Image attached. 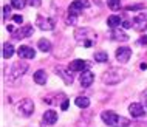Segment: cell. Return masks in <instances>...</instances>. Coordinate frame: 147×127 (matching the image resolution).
Masks as SVG:
<instances>
[{
    "label": "cell",
    "instance_id": "9c48e42d",
    "mask_svg": "<svg viewBox=\"0 0 147 127\" xmlns=\"http://www.w3.org/2000/svg\"><path fill=\"white\" fill-rule=\"evenodd\" d=\"M129 112H130V115H132V116L140 118V116H142V115H144L146 109H144V105H142V104H140V102H133V104L129 105Z\"/></svg>",
    "mask_w": 147,
    "mask_h": 127
},
{
    "label": "cell",
    "instance_id": "83f0119b",
    "mask_svg": "<svg viewBox=\"0 0 147 127\" xmlns=\"http://www.w3.org/2000/svg\"><path fill=\"white\" fill-rule=\"evenodd\" d=\"M13 20L16 23H22L23 22V17H22V16H13Z\"/></svg>",
    "mask_w": 147,
    "mask_h": 127
},
{
    "label": "cell",
    "instance_id": "ffe728a7",
    "mask_svg": "<svg viewBox=\"0 0 147 127\" xmlns=\"http://www.w3.org/2000/svg\"><path fill=\"white\" fill-rule=\"evenodd\" d=\"M107 5L112 11H119L121 9V0H107Z\"/></svg>",
    "mask_w": 147,
    "mask_h": 127
},
{
    "label": "cell",
    "instance_id": "7c38bea8",
    "mask_svg": "<svg viewBox=\"0 0 147 127\" xmlns=\"http://www.w3.org/2000/svg\"><path fill=\"white\" fill-rule=\"evenodd\" d=\"M87 65H88V62L82 61V59H76V61H73V62L70 63L68 68H70L71 71H85Z\"/></svg>",
    "mask_w": 147,
    "mask_h": 127
},
{
    "label": "cell",
    "instance_id": "3957f363",
    "mask_svg": "<svg viewBox=\"0 0 147 127\" xmlns=\"http://www.w3.org/2000/svg\"><path fill=\"white\" fill-rule=\"evenodd\" d=\"M19 112H20L23 116H31L33 112H34V102H33V99H28V98L22 99V101L19 102Z\"/></svg>",
    "mask_w": 147,
    "mask_h": 127
},
{
    "label": "cell",
    "instance_id": "e0dca14e",
    "mask_svg": "<svg viewBox=\"0 0 147 127\" xmlns=\"http://www.w3.org/2000/svg\"><path fill=\"white\" fill-rule=\"evenodd\" d=\"M107 25H109L110 28H116V26L121 25V17H119V16H110V17L107 19Z\"/></svg>",
    "mask_w": 147,
    "mask_h": 127
},
{
    "label": "cell",
    "instance_id": "cb8c5ba5",
    "mask_svg": "<svg viewBox=\"0 0 147 127\" xmlns=\"http://www.w3.org/2000/svg\"><path fill=\"white\" fill-rule=\"evenodd\" d=\"M112 37H113V39H121V41H127V34L121 33V31H118V30H113Z\"/></svg>",
    "mask_w": 147,
    "mask_h": 127
},
{
    "label": "cell",
    "instance_id": "44dd1931",
    "mask_svg": "<svg viewBox=\"0 0 147 127\" xmlns=\"http://www.w3.org/2000/svg\"><path fill=\"white\" fill-rule=\"evenodd\" d=\"M56 73H59V74H61V76L63 78L65 84H71V82H73V78H71V74H67L63 70H56Z\"/></svg>",
    "mask_w": 147,
    "mask_h": 127
},
{
    "label": "cell",
    "instance_id": "277c9868",
    "mask_svg": "<svg viewBox=\"0 0 147 127\" xmlns=\"http://www.w3.org/2000/svg\"><path fill=\"white\" fill-rule=\"evenodd\" d=\"M88 6H90L88 0H74L68 8V13H70V16H78L82 9H87Z\"/></svg>",
    "mask_w": 147,
    "mask_h": 127
},
{
    "label": "cell",
    "instance_id": "8992f818",
    "mask_svg": "<svg viewBox=\"0 0 147 127\" xmlns=\"http://www.w3.org/2000/svg\"><path fill=\"white\" fill-rule=\"evenodd\" d=\"M130 56H132V50L129 47H119L116 50V59L119 63H127L130 61Z\"/></svg>",
    "mask_w": 147,
    "mask_h": 127
},
{
    "label": "cell",
    "instance_id": "52a82bcc",
    "mask_svg": "<svg viewBox=\"0 0 147 127\" xmlns=\"http://www.w3.org/2000/svg\"><path fill=\"white\" fill-rule=\"evenodd\" d=\"M17 54L20 59H34L36 51H34V48H31L28 45H22V47H19Z\"/></svg>",
    "mask_w": 147,
    "mask_h": 127
},
{
    "label": "cell",
    "instance_id": "d4e9b609",
    "mask_svg": "<svg viewBox=\"0 0 147 127\" xmlns=\"http://www.w3.org/2000/svg\"><path fill=\"white\" fill-rule=\"evenodd\" d=\"M26 5L34 6V8H39V6L42 5V0H26Z\"/></svg>",
    "mask_w": 147,
    "mask_h": 127
},
{
    "label": "cell",
    "instance_id": "484cf974",
    "mask_svg": "<svg viewBox=\"0 0 147 127\" xmlns=\"http://www.w3.org/2000/svg\"><path fill=\"white\" fill-rule=\"evenodd\" d=\"M9 13H11V6H8V5H5L3 6V17H9Z\"/></svg>",
    "mask_w": 147,
    "mask_h": 127
},
{
    "label": "cell",
    "instance_id": "7402d4cb",
    "mask_svg": "<svg viewBox=\"0 0 147 127\" xmlns=\"http://www.w3.org/2000/svg\"><path fill=\"white\" fill-rule=\"evenodd\" d=\"M107 59H109V56H107L104 51H99V53L94 54V61L96 62H107Z\"/></svg>",
    "mask_w": 147,
    "mask_h": 127
},
{
    "label": "cell",
    "instance_id": "f1b7e54d",
    "mask_svg": "<svg viewBox=\"0 0 147 127\" xmlns=\"http://www.w3.org/2000/svg\"><path fill=\"white\" fill-rule=\"evenodd\" d=\"M140 45H147V36H142V37H140Z\"/></svg>",
    "mask_w": 147,
    "mask_h": 127
},
{
    "label": "cell",
    "instance_id": "4316f807",
    "mask_svg": "<svg viewBox=\"0 0 147 127\" xmlns=\"http://www.w3.org/2000/svg\"><path fill=\"white\" fill-rule=\"evenodd\" d=\"M142 5H132V6H127V9L129 11H135V9H142Z\"/></svg>",
    "mask_w": 147,
    "mask_h": 127
},
{
    "label": "cell",
    "instance_id": "603a6c76",
    "mask_svg": "<svg viewBox=\"0 0 147 127\" xmlns=\"http://www.w3.org/2000/svg\"><path fill=\"white\" fill-rule=\"evenodd\" d=\"M25 5H26L25 0H11V6L16 8V9H22Z\"/></svg>",
    "mask_w": 147,
    "mask_h": 127
},
{
    "label": "cell",
    "instance_id": "ac0fdd59",
    "mask_svg": "<svg viewBox=\"0 0 147 127\" xmlns=\"http://www.w3.org/2000/svg\"><path fill=\"white\" fill-rule=\"evenodd\" d=\"M121 79H119V76H113V71H109V73L104 74V82L105 84H116V82H119Z\"/></svg>",
    "mask_w": 147,
    "mask_h": 127
},
{
    "label": "cell",
    "instance_id": "5b68a950",
    "mask_svg": "<svg viewBox=\"0 0 147 127\" xmlns=\"http://www.w3.org/2000/svg\"><path fill=\"white\" fill-rule=\"evenodd\" d=\"M36 25H37L40 30H47V31L54 30V20L50 19V17H43V16H37V19H36Z\"/></svg>",
    "mask_w": 147,
    "mask_h": 127
},
{
    "label": "cell",
    "instance_id": "8fae6325",
    "mask_svg": "<svg viewBox=\"0 0 147 127\" xmlns=\"http://www.w3.org/2000/svg\"><path fill=\"white\" fill-rule=\"evenodd\" d=\"M33 34V26L31 25H25L23 28H19V31H14L13 37L14 39H23V37H28V36Z\"/></svg>",
    "mask_w": 147,
    "mask_h": 127
},
{
    "label": "cell",
    "instance_id": "7a4b0ae2",
    "mask_svg": "<svg viewBox=\"0 0 147 127\" xmlns=\"http://www.w3.org/2000/svg\"><path fill=\"white\" fill-rule=\"evenodd\" d=\"M28 71V63L19 61V62H14L13 65H11L9 71H8V79L9 81H16V79H20L23 74Z\"/></svg>",
    "mask_w": 147,
    "mask_h": 127
},
{
    "label": "cell",
    "instance_id": "d6986e66",
    "mask_svg": "<svg viewBox=\"0 0 147 127\" xmlns=\"http://www.w3.org/2000/svg\"><path fill=\"white\" fill-rule=\"evenodd\" d=\"M14 54V47L11 43H3V57L9 59Z\"/></svg>",
    "mask_w": 147,
    "mask_h": 127
},
{
    "label": "cell",
    "instance_id": "30bf717a",
    "mask_svg": "<svg viewBox=\"0 0 147 127\" xmlns=\"http://www.w3.org/2000/svg\"><path fill=\"white\" fill-rule=\"evenodd\" d=\"M79 81H81V85L82 87H90L91 84H93V81H94V74L91 73V71L85 70V71H82V73H81Z\"/></svg>",
    "mask_w": 147,
    "mask_h": 127
},
{
    "label": "cell",
    "instance_id": "2e32d148",
    "mask_svg": "<svg viewBox=\"0 0 147 127\" xmlns=\"http://www.w3.org/2000/svg\"><path fill=\"white\" fill-rule=\"evenodd\" d=\"M37 47H39L40 51H43V53H48V51L51 50V42L48 41V39H40V41L37 42Z\"/></svg>",
    "mask_w": 147,
    "mask_h": 127
},
{
    "label": "cell",
    "instance_id": "4fadbf2b",
    "mask_svg": "<svg viewBox=\"0 0 147 127\" xmlns=\"http://www.w3.org/2000/svg\"><path fill=\"white\" fill-rule=\"evenodd\" d=\"M43 121H45V124L48 126H53L57 122V113L54 112V110H47L45 113H43Z\"/></svg>",
    "mask_w": 147,
    "mask_h": 127
},
{
    "label": "cell",
    "instance_id": "9a60e30c",
    "mask_svg": "<svg viewBox=\"0 0 147 127\" xmlns=\"http://www.w3.org/2000/svg\"><path fill=\"white\" fill-rule=\"evenodd\" d=\"M74 104H76L79 109H87V107L90 105V99L85 98V96H78L74 99Z\"/></svg>",
    "mask_w": 147,
    "mask_h": 127
},
{
    "label": "cell",
    "instance_id": "ba28073f",
    "mask_svg": "<svg viewBox=\"0 0 147 127\" xmlns=\"http://www.w3.org/2000/svg\"><path fill=\"white\" fill-rule=\"evenodd\" d=\"M133 26L138 31H146L147 30V14H140L133 19Z\"/></svg>",
    "mask_w": 147,
    "mask_h": 127
},
{
    "label": "cell",
    "instance_id": "5bb4252c",
    "mask_svg": "<svg viewBox=\"0 0 147 127\" xmlns=\"http://www.w3.org/2000/svg\"><path fill=\"white\" fill-rule=\"evenodd\" d=\"M34 82L36 84H39V85H45V82H47V73H45V70H37L34 73Z\"/></svg>",
    "mask_w": 147,
    "mask_h": 127
},
{
    "label": "cell",
    "instance_id": "6da1fadb",
    "mask_svg": "<svg viewBox=\"0 0 147 127\" xmlns=\"http://www.w3.org/2000/svg\"><path fill=\"white\" fill-rule=\"evenodd\" d=\"M101 118H102V121H104L107 126H112V127H127L130 124V121L127 120V118L112 112V110H105V112H102Z\"/></svg>",
    "mask_w": 147,
    "mask_h": 127
},
{
    "label": "cell",
    "instance_id": "f546056e",
    "mask_svg": "<svg viewBox=\"0 0 147 127\" xmlns=\"http://www.w3.org/2000/svg\"><path fill=\"white\" fill-rule=\"evenodd\" d=\"M61 107H62V110H67V109H68V101H63Z\"/></svg>",
    "mask_w": 147,
    "mask_h": 127
}]
</instances>
